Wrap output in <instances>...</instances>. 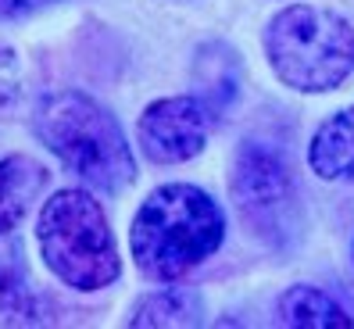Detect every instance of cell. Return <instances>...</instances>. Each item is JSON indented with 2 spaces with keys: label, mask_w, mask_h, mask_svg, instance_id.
<instances>
[{
  "label": "cell",
  "mask_w": 354,
  "mask_h": 329,
  "mask_svg": "<svg viewBox=\"0 0 354 329\" xmlns=\"http://www.w3.org/2000/svg\"><path fill=\"white\" fill-rule=\"evenodd\" d=\"M265 54L290 90L326 93L354 72V29L337 11L294 4L268 22Z\"/></svg>",
  "instance_id": "4"
},
{
  "label": "cell",
  "mask_w": 354,
  "mask_h": 329,
  "mask_svg": "<svg viewBox=\"0 0 354 329\" xmlns=\"http://www.w3.org/2000/svg\"><path fill=\"white\" fill-rule=\"evenodd\" d=\"M143 154L161 164L190 161L204 151L212 133V108L197 97H165L140 115Z\"/></svg>",
  "instance_id": "5"
},
{
  "label": "cell",
  "mask_w": 354,
  "mask_h": 329,
  "mask_svg": "<svg viewBox=\"0 0 354 329\" xmlns=\"http://www.w3.org/2000/svg\"><path fill=\"white\" fill-rule=\"evenodd\" d=\"M18 97H22V65L15 50L0 47V111L11 108Z\"/></svg>",
  "instance_id": "12"
},
{
  "label": "cell",
  "mask_w": 354,
  "mask_h": 329,
  "mask_svg": "<svg viewBox=\"0 0 354 329\" xmlns=\"http://www.w3.org/2000/svg\"><path fill=\"white\" fill-rule=\"evenodd\" d=\"M36 243L47 269L72 290H104L122 272L108 215L86 190H61L39 208Z\"/></svg>",
  "instance_id": "3"
},
{
  "label": "cell",
  "mask_w": 354,
  "mask_h": 329,
  "mask_svg": "<svg viewBox=\"0 0 354 329\" xmlns=\"http://www.w3.org/2000/svg\"><path fill=\"white\" fill-rule=\"evenodd\" d=\"M279 326L297 329H347L354 326L351 315L315 286H290L279 297Z\"/></svg>",
  "instance_id": "9"
},
{
  "label": "cell",
  "mask_w": 354,
  "mask_h": 329,
  "mask_svg": "<svg viewBox=\"0 0 354 329\" xmlns=\"http://www.w3.org/2000/svg\"><path fill=\"white\" fill-rule=\"evenodd\" d=\"M36 136L65 164L72 176L97 190H122L136 176V161L126 143V133L111 111H104L93 97L79 90H61L39 100Z\"/></svg>",
  "instance_id": "2"
},
{
  "label": "cell",
  "mask_w": 354,
  "mask_h": 329,
  "mask_svg": "<svg viewBox=\"0 0 354 329\" xmlns=\"http://www.w3.org/2000/svg\"><path fill=\"white\" fill-rule=\"evenodd\" d=\"M47 4H54V0H0V18H26Z\"/></svg>",
  "instance_id": "13"
},
{
  "label": "cell",
  "mask_w": 354,
  "mask_h": 329,
  "mask_svg": "<svg viewBox=\"0 0 354 329\" xmlns=\"http://www.w3.org/2000/svg\"><path fill=\"white\" fill-rule=\"evenodd\" d=\"M47 187V169L26 154L0 158V236L22 225L39 190Z\"/></svg>",
  "instance_id": "8"
},
{
  "label": "cell",
  "mask_w": 354,
  "mask_h": 329,
  "mask_svg": "<svg viewBox=\"0 0 354 329\" xmlns=\"http://www.w3.org/2000/svg\"><path fill=\"white\" fill-rule=\"evenodd\" d=\"M0 304L11 308L15 315H29V290L26 276L18 269V261L0 251Z\"/></svg>",
  "instance_id": "11"
},
{
  "label": "cell",
  "mask_w": 354,
  "mask_h": 329,
  "mask_svg": "<svg viewBox=\"0 0 354 329\" xmlns=\"http://www.w3.org/2000/svg\"><path fill=\"white\" fill-rule=\"evenodd\" d=\"M222 236L225 215L212 194L194 182H165L140 204L129 229V251L147 279L172 283L212 258Z\"/></svg>",
  "instance_id": "1"
},
{
  "label": "cell",
  "mask_w": 354,
  "mask_h": 329,
  "mask_svg": "<svg viewBox=\"0 0 354 329\" xmlns=\"http://www.w3.org/2000/svg\"><path fill=\"white\" fill-rule=\"evenodd\" d=\"M233 197L240 212L258 225L279 215L283 204L290 200V176L279 154L261 143H243L233 169Z\"/></svg>",
  "instance_id": "6"
},
{
  "label": "cell",
  "mask_w": 354,
  "mask_h": 329,
  "mask_svg": "<svg viewBox=\"0 0 354 329\" xmlns=\"http://www.w3.org/2000/svg\"><path fill=\"white\" fill-rule=\"evenodd\" d=\"M201 297L186 286H165L147 294L129 319V326H201Z\"/></svg>",
  "instance_id": "10"
},
{
  "label": "cell",
  "mask_w": 354,
  "mask_h": 329,
  "mask_svg": "<svg viewBox=\"0 0 354 329\" xmlns=\"http://www.w3.org/2000/svg\"><path fill=\"white\" fill-rule=\"evenodd\" d=\"M308 161L319 179L354 182V104L326 118L311 136Z\"/></svg>",
  "instance_id": "7"
}]
</instances>
